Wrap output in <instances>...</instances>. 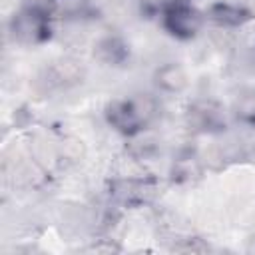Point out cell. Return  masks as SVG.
I'll list each match as a JSON object with an SVG mask.
<instances>
[{
  "label": "cell",
  "instance_id": "6da1fadb",
  "mask_svg": "<svg viewBox=\"0 0 255 255\" xmlns=\"http://www.w3.org/2000/svg\"><path fill=\"white\" fill-rule=\"evenodd\" d=\"M149 116H151V108L145 102L135 100V98L112 100L106 106L108 124L124 135H135L137 131H141Z\"/></svg>",
  "mask_w": 255,
  "mask_h": 255
},
{
  "label": "cell",
  "instance_id": "7a4b0ae2",
  "mask_svg": "<svg viewBox=\"0 0 255 255\" xmlns=\"http://www.w3.org/2000/svg\"><path fill=\"white\" fill-rule=\"evenodd\" d=\"M8 30H10V36L20 44H42L52 34L50 16L36 10L20 8L18 12L12 14Z\"/></svg>",
  "mask_w": 255,
  "mask_h": 255
},
{
  "label": "cell",
  "instance_id": "3957f363",
  "mask_svg": "<svg viewBox=\"0 0 255 255\" xmlns=\"http://www.w3.org/2000/svg\"><path fill=\"white\" fill-rule=\"evenodd\" d=\"M161 22H163V28L171 36L179 40H189L199 32L203 24V16L191 4L183 0H175V2L165 4L161 12Z\"/></svg>",
  "mask_w": 255,
  "mask_h": 255
},
{
  "label": "cell",
  "instance_id": "277c9868",
  "mask_svg": "<svg viewBox=\"0 0 255 255\" xmlns=\"http://www.w3.org/2000/svg\"><path fill=\"white\" fill-rule=\"evenodd\" d=\"M209 20L221 28H237L251 20V12L245 6L231 2H215L209 8Z\"/></svg>",
  "mask_w": 255,
  "mask_h": 255
},
{
  "label": "cell",
  "instance_id": "5b68a950",
  "mask_svg": "<svg viewBox=\"0 0 255 255\" xmlns=\"http://www.w3.org/2000/svg\"><path fill=\"white\" fill-rule=\"evenodd\" d=\"M189 122L201 131H215L221 129L225 124L221 108L215 106L213 102H201L189 108Z\"/></svg>",
  "mask_w": 255,
  "mask_h": 255
},
{
  "label": "cell",
  "instance_id": "8992f818",
  "mask_svg": "<svg viewBox=\"0 0 255 255\" xmlns=\"http://www.w3.org/2000/svg\"><path fill=\"white\" fill-rule=\"evenodd\" d=\"M96 56L104 62V64H112V66H118V64H124L129 56V50H128V44L118 38V36H106L98 42L96 46Z\"/></svg>",
  "mask_w": 255,
  "mask_h": 255
},
{
  "label": "cell",
  "instance_id": "52a82bcc",
  "mask_svg": "<svg viewBox=\"0 0 255 255\" xmlns=\"http://www.w3.org/2000/svg\"><path fill=\"white\" fill-rule=\"evenodd\" d=\"M155 84L165 92H181L187 84V76L177 64H165L155 72Z\"/></svg>",
  "mask_w": 255,
  "mask_h": 255
},
{
  "label": "cell",
  "instance_id": "ba28073f",
  "mask_svg": "<svg viewBox=\"0 0 255 255\" xmlns=\"http://www.w3.org/2000/svg\"><path fill=\"white\" fill-rule=\"evenodd\" d=\"M233 116L237 118V122L255 128V88H247L235 98Z\"/></svg>",
  "mask_w": 255,
  "mask_h": 255
},
{
  "label": "cell",
  "instance_id": "9c48e42d",
  "mask_svg": "<svg viewBox=\"0 0 255 255\" xmlns=\"http://www.w3.org/2000/svg\"><path fill=\"white\" fill-rule=\"evenodd\" d=\"M147 193H151V187H147V183H143V181H135V179L120 181V187L114 191V195H116L122 203H128V205L145 201Z\"/></svg>",
  "mask_w": 255,
  "mask_h": 255
},
{
  "label": "cell",
  "instance_id": "30bf717a",
  "mask_svg": "<svg viewBox=\"0 0 255 255\" xmlns=\"http://www.w3.org/2000/svg\"><path fill=\"white\" fill-rule=\"evenodd\" d=\"M56 12L68 18H82L92 12L90 0H56Z\"/></svg>",
  "mask_w": 255,
  "mask_h": 255
},
{
  "label": "cell",
  "instance_id": "8fae6325",
  "mask_svg": "<svg viewBox=\"0 0 255 255\" xmlns=\"http://www.w3.org/2000/svg\"><path fill=\"white\" fill-rule=\"evenodd\" d=\"M22 8H28V10H36V12H42V14H56V0H20Z\"/></svg>",
  "mask_w": 255,
  "mask_h": 255
}]
</instances>
